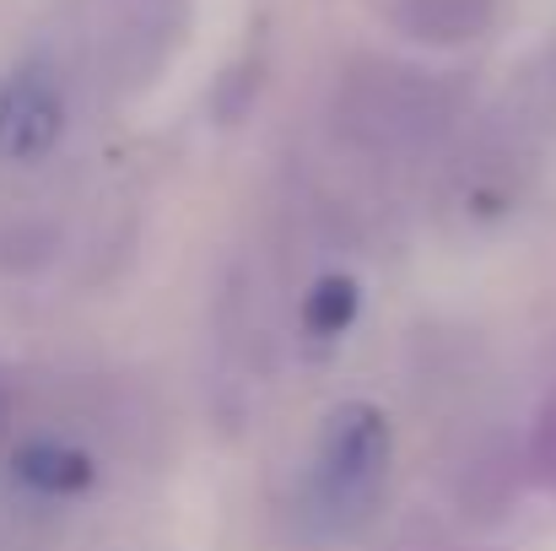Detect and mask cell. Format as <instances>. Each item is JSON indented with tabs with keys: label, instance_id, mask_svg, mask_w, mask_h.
<instances>
[{
	"label": "cell",
	"instance_id": "obj_2",
	"mask_svg": "<svg viewBox=\"0 0 556 551\" xmlns=\"http://www.w3.org/2000/svg\"><path fill=\"white\" fill-rule=\"evenodd\" d=\"M459 109H465V87L454 76L400 65V60H357L336 92L341 136L383 158L432 147L454 125Z\"/></svg>",
	"mask_w": 556,
	"mask_h": 551
},
{
	"label": "cell",
	"instance_id": "obj_5",
	"mask_svg": "<svg viewBox=\"0 0 556 551\" xmlns=\"http://www.w3.org/2000/svg\"><path fill=\"white\" fill-rule=\"evenodd\" d=\"M11 476H16L27 492L65 503V498H81V492L98 487V460H92L87 449L65 443V438H27V443L11 454Z\"/></svg>",
	"mask_w": 556,
	"mask_h": 551
},
{
	"label": "cell",
	"instance_id": "obj_6",
	"mask_svg": "<svg viewBox=\"0 0 556 551\" xmlns=\"http://www.w3.org/2000/svg\"><path fill=\"white\" fill-rule=\"evenodd\" d=\"M383 16L416 43H470L497 22V0H383Z\"/></svg>",
	"mask_w": 556,
	"mask_h": 551
},
{
	"label": "cell",
	"instance_id": "obj_3",
	"mask_svg": "<svg viewBox=\"0 0 556 551\" xmlns=\"http://www.w3.org/2000/svg\"><path fill=\"white\" fill-rule=\"evenodd\" d=\"M389 460H394V433L389 416L368 400H346L325 416L308 481H303V509L314 530L325 536H352L372 519L389 487Z\"/></svg>",
	"mask_w": 556,
	"mask_h": 551
},
{
	"label": "cell",
	"instance_id": "obj_4",
	"mask_svg": "<svg viewBox=\"0 0 556 551\" xmlns=\"http://www.w3.org/2000/svg\"><path fill=\"white\" fill-rule=\"evenodd\" d=\"M71 76L38 54L0 82V163H43L71 130Z\"/></svg>",
	"mask_w": 556,
	"mask_h": 551
},
{
	"label": "cell",
	"instance_id": "obj_9",
	"mask_svg": "<svg viewBox=\"0 0 556 551\" xmlns=\"http://www.w3.org/2000/svg\"><path fill=\"white\" fill-rule=\"evenodd\" d=\"M541 92H546V103L556 109V43L546 49V65H541Z\"/></svg>",
	"mask_w": 556,
	"mask_h": 551
},
{
	"label": "cell",
	"instance_id": "obj_1",
	"mask_svg": "<svg viewBox=\"0 0 556 551\" xmlns=\"http://www.w3.org/2000/svg\"><path fill=\"white\" fill-rule=\"evenodd\" d=\"M189 0H65L60 38L49 60L76 82H98L109 92L141 87L179 43Z\"/></svg>",
	"mask_w": 556,
	"mask_h": 551
},
{
	"label": "cell",
	"instance_id": "obj_7",
	"mask_svg": "<svg viewBox=\"0 0 556 551\" xmlns=\"http://www.w3.org/2000/svg\"><path fill=\"white\" fill-rule=\"evenodd\" d=\"M357 309H363L357 276L325 271V276H314V287L303 292V336L319 341V347H330V341H341V336L357 325Z\"/></svg>",
	"mask_w": 556,
	"mask_h": 551
},
{
	"label": "cell",
	"instance_id": "obj_8",
	"mask_svg": "<svg viewBox=\"0 0 556 551\" xmlns=\"http://www.w3.org/2000/svg\"><path fill=\"white\" fill-rule=\"evenodd\" d=\"M525 471H530V481H541V487L556 492V395L541 400V411H535V422H530Z\"/></svg>",
	"mask_w": 556,
	"mask_h": 551
}]
</instances>
